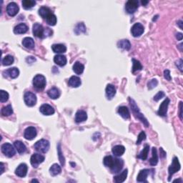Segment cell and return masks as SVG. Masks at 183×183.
<instances>
[{
    "mask_svg": "<svg viewBox=\"0 0 183 183\" xmlns=\"http://www.w3.org/2000/svg\"><path fill=\"white\" fill-rule=\"evenodd\" d=\"M158 80H157L156 79H152V80H151L147 83L148 89H149V90H152V89L156 88L157 85H158Z\"/></svg>",
    "mask_w": 183,
    "mask_h": 183,
    "instance_id": "cell-46",
    "label": "cell"
},
{
    "mask_svg": "<svg viewBox=\"0 0 183 183\" xmlns=\"http://www.w3.org/2000/svg\"><path fill=\"white\" fill-rule=\"evenodd\" d=\"M22 45L27 49H32L34 47V42L33 39L31 37H25L22 40Z\"/></svg>",
    "mask_w": 183,
    "mask_h": 183,
    "instance_id": "cell-30",
    "label": "cell"
},
{
    "mask_svg": "<svg viewBox=\"0 0 183 183\" xmlns=\"http://www.w3.org/2000/svg\"><path fill=\"white\" fill-rule=\"evenodd\" d=\"M27 165L25 164V163H22V164H20L17 167L16 170H15V174L19 177H24L27 175Z\"/></svg>",
    "mask_w": 183,
    "mask_h": 183,
    "instance_id": "cell-15",
    "label": "cell"
},
{
    "mask_svg": "<svg viewBox=\"0 0 183 183\" xmlns=\"http://www.w3.org/2000/svg\"><path fill=\"white\" fill-rule=\"evenodd\" d=\"M52 12L50 10L49 8L47 7V6H42L39 10V14L42 17L43 19H47V17L51 14Z\"/></svg>",
    "mask_w": 183,
    "mask_h": 183,
    "instance_id": "cell-32",
    "label": "cell"
},
{
    "mask_svg": "<svg viewBox=\"0 0 183 183\" xmlns=\"http://www.w3.org/2000/svg\"><path fill=\"white\" fill-rule=\"evenodd\" d=\"M1 112H2V115H3V116H6V117L10 116V115H12L13 109H12V105H11V104H9V105H7V106L4 107L2 109Z\"/></svg>",
    "mask_w": 183,
    "mask_h": 183,
    "instance_id": "cell-38",
    "label": "cell"
},
{
    "mask_svg": "<svg viewBox=\"0 0 183 183\" xmlns=\"http://www.w3.org/2000/svg\"><path fill=\"white\" fill-rule=\"evenodd\" d=\"M176 66L177 67V68L180 69V72H182V59H180V60H177V62L175 63Z\"/></svg>",
    "mask_w": 183,
    "mask_h": 183,
    "instance_id": "cell-50",
    "label": "cell"
},
{
    "mask_svg": "<svg viewBox=\"0 0 183 183\" xmlns=\"http://www.w3.org/2000/svg\"><path fill=\"white\" fill-rule=\"evenodd\" d=\"M0 167H1V173H0V174H2L4 173V163H2V162H1L0 163Z\"/></svg>",
    "mask_w": 183,
    "mask_h": 183,
    "instance_id": "cell-55",
    "label": "cell"
},
{
    "mask_svg": "<svg viewBox=\"0 0 183 183\" xmlns=\"http://www.w3.org/2000/svg\"><path fill=\"white\" fill-rule=\"evenodd\" d=\"M177 25L179 26L180 29H183V27H182V21H181V20L178 21H177Z\"/></svg>",
    "mask_w": 183,
    "mask_h": 183,
    "instance_id": "cell-56",
    "label": "cell"
},
{
    "mask_svg": "<svg viewBox=\"0 0 183 183\" xmlns=\"http://www.w3.org/2000/svg\"><path fill=\"white\" fill-rule=\"evenodd\" d=\"M176 181H177V182H182V180H174V182H176Z\"/></svg>",
    "mask_w": 183,
    "mask_h": 183,
    "instance_id": "cell-58",
    "label": "cell"
},
{
    "mask_svg": "<svg viewBox=\"0 0 183 183\" xmlns=\"http://www.w3.org/2000/svg\"><path fill=\"white\" fill-rule=\"evenodd\" d=\"M117 47L125 50H129L131 47V44L127 40H123L117 42Z\"/></svg>",
    "mask_w": 183,
    "mask_h": 183,
    "instance_id": "cell-34",
    "label": "cell"
},
{
    "mask_svg": "<svg viewBox=\"0 0 183 183\" xmlns=\"http://www.w3.org/2000/svg\"><path fill=\"white\" fill-rule=\"evenodd\" d=\"M37 136V130L34 127H29L25 130L24 137L28 140H32Z\"/></svg>",
    "mask_w": 183,
    "mask_h": 183,
    "instance_id": "cell-13",
    "label": "cell"
},
{
    "mask_svg": "<svg viewBox=\"0 0 183 183\" xmlns=\"http://www.w3.org/2000/svg\"><path fill=\"white\" fill-rule=\"evenodd\" d=\"M47 95L50 98H51V99H56L60 97V91L56 88H52L50 89V90H48Z\"/></svg>",
    "mask_w": 183,
    "mask_h": 183,
    "instance_id": "cell-27",
    "label": "cell"
},
{
    "mask_svg": "<svg viewBox=\"0 0 183 183\" xmlns=\"http://www.w3.org/2000/svg\"><path fill=\"white\" fill-rule=\"evenodd\" d=\"M169 103V98H166V99H165L164 101L162 102V103L161 104V105L160 106L159 110L158 111V115H160V116H161V117L166 116Z\"/></svg>",
    "mask_w": 183,
    "mask_h": 183,
    "instance_id": "cell-12",
    "label": "cell"
},
{
    "mask_svg": "<svg viewBox=\"0 0 183 183\" xmlns=\"http://www.w3.org/2000/svg\"><path fill=\"white\" fill-rule=\"evenodd\" d=\"M21 3H22L23 7L25 10H29L35 5L36 2L34 0H23Z\"/></svg>",
    "mask_w": 183,
    "mask_h": 183,
    "instance_id": "cell-41",
    "label": "cell"
},
{
    "mask_svg": "<svg viewBox=\"0 0 183 183\" xmlns=\"http://www.w3.org/2000/svg\"><path fill=\"white\" fill-rule=\"evenodd\" d=\"M127 172L128 170L127 169H125L123 173L119 175L115 176L114 177V182L116 183H121L125 182V180H126V178L127 177Z\"/></svg>",
    "mask_w": 183,
    "mask_h": 183,
    "instance_id": "cell-29",
    "label": "cell"
},
{
    "mask_svg": "<svg viewBox=\"0 0 183 183\" xmlns=\"http://www.w3.org/2000/svg\"><path fill=\"white\" fill-rule=\"evenodd\" d=\"M2 152L8 158H12L16 153L14 147L10 143H4L1 147Z\"/></svg>",
    "mask_w": 183,
    "mask_h": 183,
    "instance_id": "cell-4",
    "label": "cell"
},
{
    "mask_svg": "<svg viewBox=\"0 0 183 183\" xmlns=\"http://www.w3.org/2000/svg\"><path fill=\"white\" fill-rule=\"evenodd\" d=\"M26 61H27V62L29 64V63H33L34 62H35L36 59L33 57V56H28V57L26 59Z\"/></svg>",
    "mask_w": 183,
    "mask_h": 183,
    "instance_id": "cell-51",
    "label": "cell"
},
{
    "mask_svg": "<svg viewBox=\"0 0 183 183\" xmlns=\"http://www.w3.org/2000/svg\"><path fill=\"white\" fill-rule=\"evenodd\" d=\"M84 66L79 62H77L75 63L73 65V71L77 74V75H81L84 72Z\"/></svg>",
    "mask_w": 183,
    "mask_h": 183,
    "instance_id": "cell-35",
    "label": "cell"
},
{
    "mask_svg": "<svg viewBox=\"0 0 183 183\" xmlns=\"http://www.w3.org/2000/svg\"><path fill=\"white\" fill-rule=\"evenodd\" d=\"M9 99V94L4 90L0 91V101L1 102H5Z\"/></svg>",
    "mask_w": 183,
    "mask_h": 183,
    "instance_id": "cell-45",
    "label": "cell"
},
{
    "mask_svg": "<svg viewBox=\"0 0 183 183\" xmlns=\"http://www.w3.org/2000/svg\"><path fill=\"white\" fill-rule=\"evenodd\" d=\"M152 158L150 160V164L152 166H155L158 162V152H157V149L155 147H153L152 150Z\"/></svg>",
    "mask_w": 183,
    "mask_h": 183,
    "instance_id": "cell-31",
    "label": "cell"
},
{
    "mask_svg": "<svg viewBox=\"0 0 183 183\" xmlns=\"http://www.w3.org/2000/svg\"><path fill=\"white\" fill-rule=\"evenodd\" d=\"M180 118L182 119V102H180Z\"/></svg>",
    "mask_w": 183,
    "mask_h": 183,
    "instance_id": "cell-53",
    "label": "cell"
},
{
    "mask_svg": "<svg viewBox=\"0 0 183 183\" xmlns=\"http://www.w3.org/2000/svg\"><path fill=\"white\" fill-rule=\"evenodd\" d=\"M164 77L165 79L167 80H168V81H170L172 80V77L170 76V72L168 69H166V70H165L164 72Z\"/></svg>",
    "mask_w": 183,
    "mask_h": 183,
    "instance_id": "cell-49",
    "label": "cell"
},
{
    "mask_svg": "<svg viewBox=\"0 0 183 183\" xmlns=\"http://www.w3.org/2000/svg\"><path fill=\"white\" fill-rule=\"evenodd\" d=\"M62 172V168L60 165L57 164H54L52 165L51 167L49 168V173L52 176H56L59 175V174L61 173Z\"/></svg>",
    "mask_w": 183,
    "mask_h": 183,
    "instance_id": "cell-33",
    "label": "cell"
},
{
    "mask_svg": "<svg viewBox=\"0 0 183 183\" xmlns=\"http://www.w3.org/2000/svg\"><path fill=\"white\" fill-rule=\"evenodd\" d=\"M32 83H33L34 88L37 90H43L46 86V79L43 75H37L34 77Z\"/></svg>",
    "mask_w": 183,
    "mask_h": 183,
    "instance_id": "cell-3",
    "label": "cell"
},
{
    "mask_svg": "<svg viewBox=\"0 0 183 183\" xmlns=\"http://www.w3.org/2000/svg\"><path fill=\"white\" fill-rule=\"evenodd\" d=\"M129 101H130V107H131L132 112H133V114L134 116H135L136 118H137L139 120H140L142 123L146 127H149L150 124L148 123V121L147 120V119L144 117V115L142 114L139 111L138 107L137 106V104L134 102V100L133 99H132L131 97L129 98Z\"/></svg>",
    "mask_w": 183,
    "mask_h": 183,
    "instance_id": "cell-1",
    "label": "cell"
},
{
    "mask_svg": "<svg viewBox=\"0 0 183 183\" xmlns=\"http://www.w3.org/2000/svg\"><path fill=\"white\" fill-rule=\"evenodd\" d=\"M176 37L178 40H182V33H177L176 34Z\"/></svg>",
    "mask_w": 183,
    "mask_h": 183,
    "instance_id": "cell-54",
    "label": "cell"
},
{
    "mask_svg": "<svg viewBox=\"0 0 183 183\" xmlns=\"http://www.w3.org/2000/svg\"><path fill=\"white\" fill-rule=\"evenodd\" d=\"M88 119V115L86 112L83 110H78L75 115V122L77 123H80L84 122Z\"/></svg>",
    "mask_w": 183,
    "mask_h": 183,
    "instance_id": "cell-19",
    "label": "cell"
},
{
    "mask_svg": "<svg viewBox=\"0 0 183 183\" xmlns=\"http://www.w3.org/2000/svg\"><path fill=\"white\" fill-rule=\"evenodd\" d=\"M40 111L44 115H52L54 113V110L51 105L47 104H44L40 107Z\"/></svg>",
    "mask_w": 183,
    "mask_h": 183,
    "instance_id": "cell-17",
    "label": "cell"
},
{
    "mask_svg": "<svg viewBox=\"0 0 183 183\" xmlns=\"http://www.w3.org/2000/svg\"><path fill=\"white\" fill-rule=\"evenodd\" d=\"M132 63H133V67H132V73H134L137 71H139L142 69L141 63L139 61L135 60V59H132Z\"/></svg>",
    "mask_w": 183,
    "mask_h": 183,
    "instance_id": "cell-42",
    "label": "cell"
},
{
    "mask_svg": "<svg viewBox=\"0 0 183 183\" xmlns=\"http://www.w3.org/2000/svg\"><path fill=\"white\" fill-rule=\"evenodd\" d=\"M54 62L59 66L63 67L67 64V60L65 56L62 55V54H57L54 57Z\"/></svg>",
    "mask_w": 183,
    "mask_h": 183,
    "instance_id": "cell-21",
    "label": "cell"
},
{
    "mask_svg": "<svg viewBox=\"0 0 183 183\" xmlns=\"http://www.w3.org/2000/svg\"><path fill=\"white\" fill-rule=\"evenodd\" d=\"M47 23L50 26H54L56 23V17L54 15L53 13H51L49 16L46 19Z\"/></svg>",
    "mask_w": 183,
    "mask_h": 183,
    "instance_id": "cell-43",
    "label": "cell"
},
{
    "mask_svg": "<svg viewBox=\"0 0 183 183\" xmlns=\"http://www.w3.org/2000/svg\"><path fill=\"white\" fill-rule=\"evenodd\" d=\"M49 146L50 145L49 141L42 139L37 141L34 144V148L35 149L36 151L39 152H41V153H46V152H47L48 150H49Z\"/></svg>",
    "mask_w": 183,
    "mask_h": 183,
    "instance_id": "cell-2",
    "label": "cell"
},
{
    "mask_svg": "<svg viewBox=\"0 0 183 183\" xmlns=\"http://www.w3.org/2000/svg\"><path fill=\"white\" fill-rule=\"evenodd\" d=\"M149 150H150V147L149 145H146L145 146V148L142 150L140 153H139V154L138 156H137V158L141 159V160H147V156H148V152H149Z\"/></svg>",
    "mask_w": 183,
    "mask_h": 183,
    "instance_id": "cell-37",
    "label": "cell"
},
{
    "mask_svg": "<svg viewBox=\"0 0 183 183\" xmlns=\"http://www.w3.org/2000/svg\"><path fill=\"white\" fill-rule=\"evenodd\" d=\"M3 75L4 77L6 76V77H10L12 79H14V78H17L19 76V71L16 67H12V68L6 69V71H4Z\"/></svg>",
    "mask_w": 183,
    "mask_h": 183,
    "instance_id": "cell-16",
    "label": "cell"
},
{
    "mask_svg": "<svg viewBox=\"0 0 183 183\" xmlns=\"http://www.w3.org/2000/svg\"><path fill=\"white\" fill-rule=\"evenodd\" d=\"M38 182L39 181H38V180H32V182Z\"/></svg>",
    "mask_w": 183,
    "mask_h": 183,
    "instance_id": "cell-59",
    "label": "cell"
},
{
    "mask_svg": "<svg viewBox=\"0 0 183 183\" xmlns=\"http://www.w3.org/2000/svg\"><path fill=\"white\" fill-rule=\"evenodd\" d=\"M103 162H104V165H105L106 167H110V168H111V167L113 166V165H114L115 158H113L112 157L110 156V155L106 156L105 158H104Z\"/></svg>",
    "mask_w": 183,
    "mask_h": 183,
    "instance_id": "cell-40",
    "label": "cell"
},
{
    "mask_svg": "<svg viewBox=\"0 0 183 183\" xmlns=\"http://www.w3.org/2000/svg\"><path fill=\"white\" fill-rule=\"evenodd\" d=\"M160 158H164L166 157V152L164 151V150H163L162 148H160Z\"/></svg>",
    "mask_w": 183,
    "mask_h": 183,
    "instance_id": "cell-52",
    "label": "cell"
},
{
    "mask_svg": "<svg viewBox=\"0 0 183 183\" xmlns=\"http://www.w3.org/2000/svg\"><path fill=\"white\" fill-rule=\"evenodd\" d=\"M28 31V27L25 24L21 23L14 27V32L15 34H25Z\"/></svg>",
    "mask_w": 183,
    "mask_h": 183,
    "instance_id": "cell-23",
    "label": "cell"
},
{
    "mask_svg": "<svg viewBox=\"0 0 183 183\" xmlns=\"http://www.w3.org/2000/svg\"><path fill=\"white\" fill-rule=\"evenodd\" d=\"M57 153H58L59 160H60V161L61 165H62V166H64L65 164V159L62 154V150H61V144L60 143H59L58 146H57Z\"/></svg>",
    "mask_w": 183,
    "mask_h": 183,
    "instance_id": "cell-44",
    "label": "cell"
},
{
    "mask_svg": "<svg viewBox=\"0 0 183 183\" xmlns=\"http://www.w3.org/2000/svg\"><path fill=\"white\" fill-rule=\"evenodd\" d=\"M75 32L77 34H84L86 32V27L83 22L78 23L75 28Z\"/></svg>",
    "mask_w": 183,
    "mask_h": 183,
    "instance_id": "cell-36",
    "label": "cell"
},
{
    "mask_svg": "<svg viewBox=\"0 0 183 183\" xmlns=\"http://www.w3.org/2000/svg\"><path fill=\"white\" fill-rule=\"evenodd\" d=\"M81 80H80V77H77V76H72V77H71L68 81L69 86L74 88H77L78 87H80L81 85Z\"/></svg>",
    "mask_w": 183,
    "mask_h": 183,
    "instance_id": "cell-20",
    "label": "cell"
},
{
    "mask_svg": "<svg viewBox=\"0 0 183 183\" xmlns=\"http://www.w3.org/2000/svg\"><path fill=\"white\" fill-rule=\"evenodd\" d=\"M112 152L115 156L119 157V156H122L124 153H125V148L123 145H116L112 148Z\"/></svg>",
    "mask_w": 183,
    "mask_h": 183,
    "instance_id": "cell-28",
    "label": "cell"
},
{
    "mask_svg": "<svg viewBox=\"0 0 183 183\" xmlns=\"http://www.w3.org/2000/svg\"><path fill=\"white\" fill-rule=\"evenodd\" d=\"M139 6V2L137 0H130L126 3L125 10L129 14H133L135 12Z\"/></svg>",
    "mask_w": 183,
    "mask_h": 183,
    "instance_id": "cell-8",
    "label": "cell"
},
{
    "mask_svg": "<svg viewBox=\"0 0 183 183\" xmlns=\"http://www.w3.org/2000/svg\"><path fill=\"white\" fill-rule=\"evenodd\" d=\"M124 165V161L121 159L115 158V162L113 166L111 167V171L114 173H118L123 169Z\"/></svg>",
    "mask_w": 183,
    "mask_h": 183,
    "instance_id": "cell-14",
    "label": "cell"
},
{
    "mask_svg": "<svg viewBox=\"0 0 183 183\" xmlns=\"http://www.w3.org/2000/svg\"><path fill=\"white\" fill-rule=\"evenodd\" d=\"M24 100L25 104L29 107H33L36 104L37 97L34 93L31 91H27L24 95Z\"/></svg>",
    "mask_w": 183,
    "mask_h": 183,
    "instance_id": "cell-6",
    "label": "cell"
},
{
    "mask_svg": "<svg viewBox=\"0 0 183 183\" xmlns=\"http://www.w3.org/2000/svg\"><path fill=\"white\" fill-rule=\"evenodd\" d=\"M165 96V94L163 92V91H159V92L156 95H154V101H156V102H158V101H159V100H160V99H162V97H164Z\"/></svg>",
    "mask_w": 183,
    "mask_h": 183,
    "instance_id": "cell-48",
    "label": "cell"
},
{
    "mask_svg": "<svg viewBox=\"0 0 183 183\" xmlns=\"http://www.w3.org/2000/svg\"><path fill=\"white\" fill-rule=\"evenodd\" d=\"M180 164L179 162V160H178L177 158H173V163H172V165L169 166V169H168V172H169V178H168V180L169 181H170L171 180V177L172 176H173L174 174L175 173H177L180 169Z\"/></svg>",
    "mask_w": 183,
    "mask_h": 183,
    "instance_id": "cell-5",
    "label": "cell"
},
{
    "mask_svg": "<svg viewBox=\"0 0 183 183\" xmlns=\"http://www.w3.org/2000/svg\"><path fill=\"white\" fill-rule=\"evenodd\" d=\"M116 95V89L112 84H108L106 88V96L108 99H112Z\"/></svg>",
    "mask_w": 183,
    "mask_h": 183,
    "instance_id": "cell-22",
    "label": "cell"
},
{
    "mask_svg": "<svg viewBox=\"0 0 183 183\" xmlns=\"http://www.w3.org/2000/svg\"><path fill=\"white\" fill-rule=\"evenodd\" d=\"M14 146L15 149L17 150V152L19 154H23L27 151V147H26L25 145L23 142H21V141H15L14 143Z\"/></svg>",
    "mask_w": 183,
    "mask_h": 183,
    "instance_id": "cell-25",
    "label": "cell"
},
{
    "mask_svg": "<svg viewBox=\"0 0 183 183\" xmlns=\"http://www.w3.org/2000/svg\"><path fill=\"white\" fill-rule=\"evenodd\" d=\"M14 57H13L12 56L6 55L2 59V65H4V66H9V65L12 64L13 62H14Z\"/></svg>",
    "mask_w": 183,
    "mask_h": 183,
    "instance_id": "cell-39",
    "label": "cell"
},
{
    "mask_svg": "<svg viewBox=\"0 0 183 183\" xmlns=\"http://www.w3.org/2000/svg\"><path fill=\"white\" fill-rule=\"evenodd\" d=\"M45 161V157L40 154H32L30 159V162L34 167H37L39 165Z\"/></svg>",
    "mask_w": 183,
    "mask_h": 183,
    "instance_id": "cell-9",
    "label": "cell"
},
{
    "mask_svg": "<svg viewBox=\"0 0 183 183\" xmlns=\"http://www.w3.org/2000/svg\"><path fill=\"white\" fill-rule=\"evenodd\" d=\"M32 32H33L34 35L38 38L45 37V29L39 23H35L32 27Z\"/></svg>",
    "mask_w": 183,
    "mask_h": 183,
    "instance_id": "cell-7",
    "label": "cell"
},
{
    "mask_svg": "<svg viewBox=\"0 0 183 183\" xmlns=\"http://www.w3.org/2000/svg\"><path fill=\"white\" fill-rule=\"evenodd\" d=\"M19 6L15 2H11L6 6V12L11 17H14L19 12Z\"/></svg>",
    "mask_w": 183,
    "mask_h": 183,
    "instance_id": "cell-11",
    "label": "cell"
},
{
    "mask_svg": "<svg viewBox=\"0 0 183 183\" xmlns=\"http://www.w3.org/2000/svg\"><path fill=\"white\" fill-rule=\"evenodd\" d=\"M118 113L119 115H120V116L123 117L124 119H130V113L129 109H128L127 107H125V106L119 107L118 108Z\"/></svg>",
    "mask_w": 183,
    "mask_h": 183,
    "instance_id": "cell-24",
    "label": "cell"
},
{
    "mask_svg": "<svg viewBox=\"0 0 183 183\" xmlns=\"http://www.w3.org/2000/svg\"><path fill=\"white\" fill-rule=\"evenodd\" d=\"M150 174V169H144L139 172L137 177V181L139 182H147V178Z\"/></svg>",
    "mask_w": 183,
    "mask_h": 183,
    "instance_id": "cell-18",
    "label": "cell"
},
{
    "mask_svg": "<svg viewBox=\"0 0 183 183\" xmlns=\"http://www.w3.org/2000/svg\"><path fill=\"white\" fill-rule=\"evenodd\" d=\"M147 3H148L147 1H142V4L143 5H146V4H147Z\"/></svg>",
    "mask_w": 183,
    "mask_h": 183,
    "instance_id": "cell-57",
    "label": "cell"
},
{
    "mask_svg": "<svg viewBox=\"0 0 183 183\" xmlns=\"http://www.w3.org/2000/svg\"><path fill=\"white\" fill-rule=\"evenodd\" d=\"M146 139V134L145 133V132H141L138 135V137H137V145H139L142 142L143 140H145Z\"/></svg>",
    "mask_w": 183,
    "mask_h": 183,
    "instance_id": "cell-47",
    "label": "cell"
},
{
    "mask_svg": "<svg viewBox=\"0 0 183 183\" xmlns=\"http://www.w3.org/2000/svg\"><path fill=\"white\" fill-rule=\"evenodd\" d=\"M52 49L53 50L54 52L57 54H61V53H64L67 51V47L66 46L62 44H56V45H53L52 46Z\"/></svg>",
    "mask_w": 183,
    "mask_h": 183,
    "instance_id": "cell-26",
    "label": "cell"
},
{
    "mask_svg": "<svg viewBox=\"0 0 183 183\" xmlns=\"http://www.w3.org/2000/svg\"><path fill=\"white\" fill-rule=\"evenodd\" d=\"M131 32L132 36L134 37H138L141 36L144 32V27L140 23H135L131 28Z\"/></svg>",
    "mask_w": 183,
    "mask_h": 183,
    "instance_id": "cell-10",
    "label": "cell"
}]
</instances>
